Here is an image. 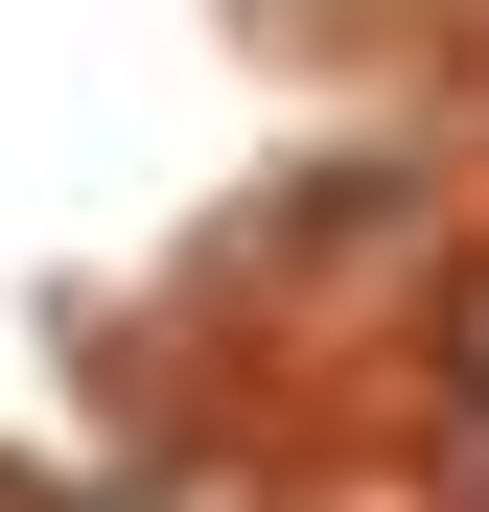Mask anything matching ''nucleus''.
Instances as JSON below:
<instances>
[{"label":"nucleus","mask_w":489,"mask_h":512,"mask_svg":"<svg viewBox=\"0 0 489 512\" xmlns=\"http://www.w3.org/2000/svg\"><path fill=\"white\" fill-rule=\"evenodd\" d=\"M443 396H489V256L443 280Z\"/></svg>","instance_id":"obj_1"},{"label":"nucleus","mask_w":489,"mask_h":512,"mask_svg":"<svg viewBox=\"0 0 489 512\" xmlns=\"http://www.w3.org/2000/svg\"><path fill=\"white\" fill-rule=\"evenodd\" d=\"M443 512H489V396H443Z\"/></svg>","instance_id":"obj_2"},{"label":"nucleus","mask_w":489,"mask_h":512,"mask_svg":"<svg viewBox=\"0 0 489 512\" xmlns=\"http://www.w3.org/2000/svg\"><path fill=\"white\" fill-rule=\"evenodd\" d=\"M70 512H94V489H70ZM117 512H233V466H187V489H117Z\"/></svg>","instance_id":"obj_3"},{"label":"nucleus","mask_w":489,"mask_h":512,"mask_svg":"<svg viewBox=\"0 0 489 512\" xmlns=\"http://www.w3.org/2000/svg\"><path fill=\"white\" fill-rule=\"evenodd\" d=\"M0 512H70V489H47V466H0Z\"/></svg>","instance_id":"obj_4"}]
</instances>
